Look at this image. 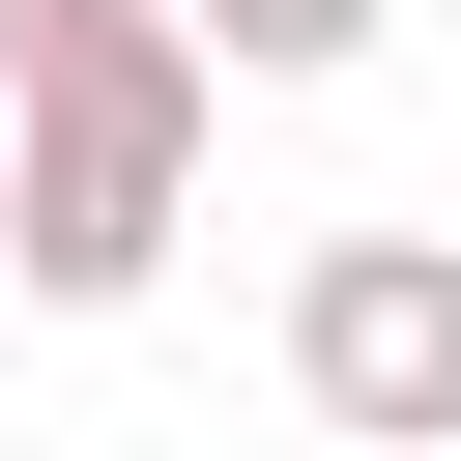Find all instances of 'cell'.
I'll list each match as a JSON object with an SVG mask.
<instances>
[{"label": "cell", "mask_w": 461, "mask_h": 461, "mask_svg": "<svg viewBox=\"0 0 461 461\" xmlns=\"http://www.w3.org/2000/svg\"><path fill=\"white\" fill-rule=\"evenodd\" d=\"M173 230H202V29H173V0H86V29L0 86V288L144 317Z\"/></svg>", "instance_id": "cell-1"}, {"label": "cell", "mask_w": 461, "mask_h": 461, "mask_svg": "<svg viewBox=\"0 0 461 461\" xmlns=\"http://www.w3.org/2000/svg\"><path fill=\"white\" fill-rule=\"evenodd\" d=\"M288 403L346 461H461V230H317L288 259Z\"/></svg>", "instance_id": "cell-2"}, {"label": "cell", "mask_w": 461, "mask_h": 461, "mask_svg": "<svg viewBox=\"0 0 461 461\" xmlns=\"http://www.w3.org/2000/svg\"><path fill=\"white\" fill-rule=\"evenodd\" d=\"M173 29H202V86H346L375 58V0H173Z\"/></svg>", "instance_id": "cell-3"}, {"label": "cell", "mask_w": 461, "mask_h": 461, "mask_svg": "<svg viewBox=\"0 0 461 461\" xmlns=\"http://www.w3.org/2000/svg\"><path fill=\"white\" fill-rule=\"evenodd\" d=\"M58 29H86V0H0V86H29V58H58Z\"/></svg>", "instance_id": "cell-4"}]
</instances>
